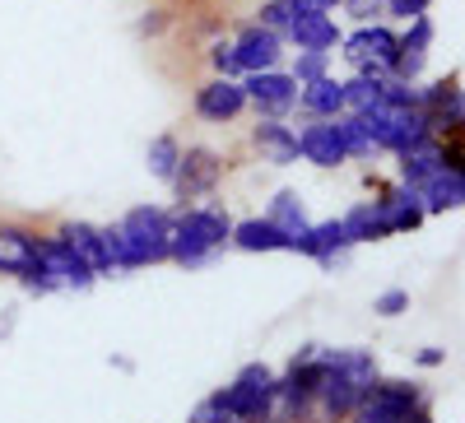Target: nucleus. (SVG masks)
<instances>
[{
  "instance_id": "obj_1",
  "label": "nucleus",
  "mask_w": 465,
  "mask_h": 423,
  "mask_svg": "<svg viewBox=\"0 0 465 423\" xmlns=\"http://www.w3.org/2000/svg\"><path fill=\"white\" fill-rule=\"evenodd\" d=\"M377 359L368 349H322L312 344V418L335 423L349 418L354 405L372 391Z\"/></svg>"
},
{
  "instance_id": "obj_2",
  "label": "nucleus",
  "mask_w": 465,
  "mask_h": 423,
  "mask_svg": "<svg viewBox=\"0 0 465 423\" xmlns=\"http://www.w3.org/2000/svg\"><path fill=\"white\" fill-rule=\"evenodd\" d=\"M168 233H173V214L159 205H135L116 223L103 228L107 256H112V275H131L144 265L168 261Z\"/></svg>"
},
{
  "instance_id": "obj_3",
  "label": "nucleus",
  "mask_w": 465,
  "mask_h": 423,
  "mask_svg": "<svg viewBox=\"0 0 465 423\" xmlns=\"http://www.w3.org/2000/svg\"><path fill=\"white\" fill-rule=\"evenodd\" d=\"M228 233H232V219L223 205H182L168 233V261L186 265V271H201L228 247Z\"/></svg>"
},
{
  "instance_id": "obj_4",
  "label": "nucleus",
  "mask_w": 465,
  "mask_h": 423,
  "mask_svg": "<svg viewBox=\"0 0 465 423\" xmlns=\"http://www.w3.org/2000/svg\"><path fill=\"white\" fill-rule=\"evenodd\" d=\"M94 284H98V275L89 271V265L56 233H43V242H37V265L28 271L24 289H33V293H84Z\"/></svg>"
},
{
  "instance_id": "obj_5",
  "label": "nucleus",
  "mask_w": 465,
  "mask_h": 423,
  "mask_svg": "<svg viewBox=\"0 0 465 423\" xmlns=\"http://www.w3.org/2000/svg\"><path fill=\"white\" fill-rule=\"evenodd\" d=\"M363 117H368V126H372L377 153H401V149H410L414 140L433 135V122L423 117L419 103H381V107L363 112Z\"/></svg>"
},
{
  "instance_id": "obj_6",
  "label": "nucleus",
  "mask_w": 465,
  "mask_h": 423,
  "mask_svg": "<svg viewBox=\"0 0 465 423\" xmlns=\"http://www.w3.org/2000/svg\"><path fill=\"white\" fill-rule=\"evenodd\" d=\"M396 43H401V33L391 24H359L354 33H340V56L354 65V74H391L396 65Z\"/></svg>"
},
{
  "instance_id": "obj_7",
  "label": "nucleus",
  "mask_w": 465,
  "mask_h": 423,
  "mask_svg": "<svg viewBox=\"0 0 465 423\" xmlns=\"http://www.w3.org/2000/svg\"><path fill=\"white\" fill-rule=\"evenodd\" d=\"M219 182H223V153L219 149H210V144H191V149H182V159H177V172H173V196L186 205H196V201H210L214 191H219Z\"/></svg>"
},
{
  "instance_id": "obj_8",
  "label": "nucleus",
  "mask_w": 465,
  "mask_h": 423,
  "mask_svg": "<svg viewBox=\"0 0 465 423\" xmlns=\"http://www.w3.org/2000/svg\"><path fill=\"white\" fill-rule=\"evenodd\" d=\"M410 414H419V387L410 381H372V391L354 405V423H405Z\"/></svg>"
},
{
  "instance_id": "obj_9",
  "label": "nucleus",
  "mask_w": 465,
  "mask_h": 423,
  "mask_svg": "<svg viewBox=\"0 0 465 423\" xmlns=\"http://www.w3.org/2000/svg\"><path fill=\"white\" fill-rule=\"evenodd\" d=\"M247 107H256V117H289L298 107V80L289 70H256L242 74Z\"/></svg>"
},
{
  "instance_id": "obj_10",
  "label": "nucleus",
  "mask_w": 465,
  "mask_h": 423,
  "mask_svg": "<svg viewBox=\"0 0 465 423\" xmlns=\"http://www.w3.org/2000/svg\"><path fill=\"white\" fill-rule=\"evenodd\" d=\"M275 372H270L265 363H247L238 377L223 387V396H228V405L238 409L247 423H261L265 418V409H270V400H275Z\"/></svg>"
},
{
  "instance_id": "obj_11",
  "label": "nucleus",
  "mask_w": 465,
  "mask_h": 423,
  "mask_svg": "<svg viewBox=\"0 0 465 423\" xmlns=\"http://www.w3.org/2000/svg\"><path fill=\"white\" fill-rule=\"evenodd\" d=\"M247 112V93L242 80H228V74H210V80L196 89V117L205 126H228Z\"/></svg>"
},
{
  "instance_id": "obj_12",
  "label": "nucleus",
  "mask_w": 465,
  "mask_h": 423,
  "mask_svg": "<svg viewBox=\"0 0 465 423\" xmlns=\"http://www.w3.org/2000/svg\"><path fill=\"white\" fill-rule=\"evenodd\" d=\"M401 159V186H423L442 163H460V149H451L447 153V144H442V135H423V140H414L410 149H401L396 153Z\"/></svg>"
},
{
  "instance_id": "obj_13",
  "label": "nucleus",
  "mask_w": 465,
  "mask_h": 423,
  "mask_svg": "<svg viewBox=\"0 0 465 423\" xmlns=\"http://www.w3.org/2000/svg\"><path fill=\"white\" fill-rule=\"evenodd\" d=\"M232 56H238V70H242V74L280 70V61H284V37L270 33V28H261V24H247L238 37H232Z\"/></svg>"
},
{
  "instance_id": "obj_14",
  "label": "nucleus",
  "mask_w": 465,
  "mask_h": 423,
  "mask_svg": "<svg viewBox=\"0 0 465 423\" xmlns=\"http://www.w3.org/2000/svg\"><path fill=\"white\" fill-rule=\"evenodd\" d=\"M429 219L419 205V196L410 186H386L381 196H377V228H381V238H401V233H414V228Z\"/></svg>"
},
{
  "instance_id": "obj_15",
  "label": "nucleus",
  "mask_w": 465,
  "mask_h": 423,
  "mask_svg": "<svg viewBox=\"0 0 465 423\" xmlns=\"http://www.w3.org/2000/svg\"><path fill=\"white\" fill-rule=\"evenodd\" d=\"M298 159L312 163V168H344L349 163V149H344V135L335 122H307L298 131Z\"/></svg>"
},
{
  "instance_id": "obj_16",
  "label": "nucleus",
  "mask_w": 465,
  "mask_h": 423,
  "mask_svg": "<svg viewBox=\"0 0 465 423\" xmlns=\"http://www.w3.org/2000/svg\"><path fill=\"white\" fill-rule=\"evenodd\" d=\"M56 238H61L74 256H80L98 280H103V275H112V256H107L103 223H89V219H65V223H56Z\"/></svg>"
},
{
  "instance_id": "obj_17",
  "label": "nucleus",
  "mask_w": 465,
  "mask_h": 423,
  "mask_svg": "<svg viewBox=\"0 0 465 423\" xmlns=\"http://www.w3.org/2000/svg\"><path fill=\"white\" fill-rule=\"evenodd\" d=\"M284 43H293L298 52H335L340 47V24L331 10H293Z\"/></svg>"
},
{
  "instance_id": "obj_18",
  "label": "nucleus",
  "mask_w": 465,
  "mask_h": 423,
  "mask_svg": "<svg viewBox=\"0 0 465 423\" xmlns=\"http://www.w3.org/2000/svg\"><path fill=\"white\" fill-rule=\"evenodd\" d=\"M37 242H43V233H33L28 223H0V275L24 284L37 265Z\"/></svg>"
},
{
  "instance_id": "obj_19",
  "label": "nucleus",
  "mask_w": 465,
  "mask_h": 423,
  "mask_svg": "<svg viewBox=\"0 0 465 423\" xmlns=\"http://www.w3.org/2000/svg\"><path fill=\"white\" fill-rule=\"evenodd\" d=\"M414 196L423 205V214H451L465 205V168L460 163H442L423 186H414Z\"/></svg>"
},
{
  "instance_id": "obj_20",
  "label": "nucleus",
  "mask_w": 465,
  "mask_h": 423,
  "mask_svg": "<svg viewBox=\"0 0 465 423\" xmlns=\"http://www.w3.org/2000/svg\"><path fill=\"white\" fill-rule=\"evenodd\" d=\"M429 47H433V19H429V15H419V19H410V28L401 33V43H396V65H391V74H401V80L419 84V74H423V61H429Z\"/></svg>"
},
{
  "instance_id": "obj_21",
  "label": "nucleus",
  "mask_w": 465,
  "mask_h": 423,
  "mask_svg": "<svg viewBox=\"0 0 465 423\" xmlns=\"http://www.w3.org/2000/svg\"><path fill=\"white\" fill-rule=\"evenodd\" d=\"M289 251L312 256V261H322V265H340V261H344V251H349V238H344L340 219H322V223H307L302 233L293 238V247H289Z\"/></svg>"
},
{
  "instance_id": "obj_22",
  "label": "nucleus",
  "mask_w": 465,
  "mask_h": 423,
  "mask_svg": "<svg viewBox=\"0 0 465 423\" xmlns=\"http://www.w3.org/2000/svg\"><path fill=\"white\" fill-rule=\"evenodd\" d=\"M252 144L261 149V159L275 163V168L298 163V131L284 117H261V126L252 131Z\"/></svg>"
},
{
  "instance_id": "obj_23",
  "label": "nucleus",
  "mask_w": 465,
  "mask_h": 423,
  "mask_svg": "<svg viewBox=\"0 0 465 423\" xmlns=\"http://www.w3.org/2000/svg\"><path fill=\"white\" fill-rule=\"evenodd\" d=\"M298 112L307 122H335L344 112V80H335V74H322V80L302 84L298 89Z\"/></svg>"
},
{
  "instance_id": "obj_24",
  "label": "nucleus",
  "mask_w": 465,
  "mask_h": 423,
  "mask_svg": "<svg viewBox=\"0 0 465 423\" xmlns=\"http://www.w3.org/2000/svg\"><path fill=\"white\" fill-rule=\"evenodd\" d=\"M228 242L238 251H289V233H280L265 214L261 219H238L232 233H228Z\"/></svg>"
},
{
  "instance_id": "obj_25",
  "label": "nucleus",
  "mask_w": 465,
  "mask_h": 423,
  "mask_svg": "<svg viewBox=\"0 0 465 423\" xmlns=\"http://www.w3.org/2000/svg\"><path fill=\"white\" fill-rule=\"evenodd\" d=\"M265 219H270V223H275V228H280V233H289V247H293V238L302 233V228H307V223H312V219H307V205H302V196H298V191H280V196H275V201H270V210H265Z\"/></svg>"
},
{
  "instance_id": "obj_26",
  "label": "nucleus",
  "mask_w": 465,
  "mask_h": 423,
  "mask_svg": "<svg viewBox=\"0 0 465 423\" xmlns=\"http://www.w3.org/2000/svg\"><path fill=\"white\" fill-rule=\"evenodd\" d=\"M335 126H340V135H344L349 159H372V153H377V144H372V126H368L363 112H340Z\"/></svg>"
},
{
  "instance_id": "obj_27",
  "label": "nucleus",
  "mask_w": 465,
  "mask_h": 423,
  "mask_svg": "<svg viewBox=\"0 0 465 423\" xmlns=\"http://www.w3.org/2000/svg\"><path fill=\"white\" fill-rule=\"evenodd\" d=\"M177 159H182V140L177 135H153L149 149H144V168H149V177H159V182H173Z\"/></svg>"
},
{
  "instance_id": "obj_28",
  "label": "nucleus",
  "mask_w": 465,
  "mask_h": 423,
  "mask_svg": "<svg viewBox=\"0 0 465 423\" xmlns=\"http://www.w3.org/2000/svg\"><path fill=\"white\" fill-rule=\"evenodd\" d=\"M340 228H344L349 247H359V242H377V238H381V228H377V201H359L349 214H340Z\"/></svg>"
},
{
  "instance_id": "obj_29",
  "label": "nucleus",
  "mask_w": 465,
  "mask_h": 423,
  "mask_svg": "<svg viewBox=\"0 0 465 423\" xmlns=\"http://www.w3.org/2000/svg\"><path fill=\"white\" fill-rule=\"evenodd\" d=\"M186 423H247V418L228 405V396H223V391H214V396H205L196 409H191V418H186Z\"/></svg>"
},
{
  "instance_id": "obj_30",
  "label": "nucleus",
  "mask_w": 465,
  "mask_h": 423,
  "mask_svg": "<svg viewBox=\"0 0 465 423\" xmlns=\"http://www.w3.org/2000/svg\"><path fill=\"white\" fill-rule=\"evenodd\" d=\"M289 74L298 80V89H302V84H312V80H322V74H331V52H298Z\"/></svg>"
},
{
  "instance_id": "obj_31",
  "label": "nucleus",
  "mask_w": 465,
  "mask_h": 423,
  "mask_svg": "<svg viewBox=\"0 0 465 423\" xmlns=\"http://www.w3.org/2000/svg\"><path fill=\"white\" fill-rule=\"evenodd\" d=\"M256 15H261V19H256L261 28H270V33L284 37V33H289V19H293V5H289V0H265Z\"/></svg>"
},
{
  "instance_id": "obj_32",
  "label": "nucleus",
  "mask_w": 465,
  "mask_h": 423,
  "mask_svg": "<svg viewBox=\"0 0 465 423\" xmlns=\"http://www.w3.org/2000/svg\"><path fill=\"white\" fill-rule=\"evenodd\" d=\"M429 10H433V0H381V15H391V19H401V24L429 15Z\"/></svg>"
},
{
  "instance_id": "obj_33",
  "label": "nucleus",
  "mask_w": 465,
  "mask_h": 423,
  "mask_svg": "<svg viewBox=\"0 0 465 423\" xmlns=\"http://www.w3.org/2000/svg\"><path fill=\"white\" fill-rule=\"evenodd\" d=\"M210 65H214V74H228V80H242L238 56H232V43H214V47H210Z\"/></svg>"
},
{
  "instance_id": "obj_34",
  "label": "nucleus",
  "mask_w": 465,
  "mask_h": 423,
  "mask_svg": "<svg viewBox=\"0 0 465 423\" xmlns=\"http://www.w3.org/2000/svg\"><path fill=\"white\" fill-rule=\"evenodd\" d=\"M372 312H381V317H401V312H410V293H405V289H386V293H377Z\"/></svg>"
},
{
  "instance_id": "obj_35",
  "label": "nucleus",
  "mask_w": 465,
  "mask_h": 423,
  "mask_svg": "<svg viewBox=\"0 0 465 423\" xmlns=\"http://www.w3.org/2000/svg\"><path fill=\"white\" fill-rule=\"evenodd\" d=\"M344 10L354 15L359 24H368L372 15H381V0H344Z\"/></svg>"
},
{
  "instance_id": "obj_36",
  "label": "nucleus",
  "mask_w": 465,
  "mask_h": 423,
  "mask_svg": "<svg viewBox=\"0 0 465 423\" xmlns=\"http://www.w3.org/2000/svg\"><path fill=\"white\" fill-rule=\"evenodd\" d=\"M289 5H293V10H335L340 0H289Z\"/></svg>"
},
{
  "instance_id": "obj_37",
  "label": "nucleus",
  "mask_w": 465,
  "mask_h": 423,
  "mask_svg": "<svg viewBox=\"0 0 465 423\" xmlns=\"http://www.w3.org/2000/svg\"><path fill=\"white\" fill-rule=\"evenodd\" d=\"M419 363H429V368H433V363H442V349H423V354H419Z\"/></svg>"
},
{
  "instance_id": "obj_38",
  "label": "nucleus",
  "mask_w": 465,
  "mask_h": 423,
  "mask_svg": "<svg viewBox=\"0 0 465 423\" xmlns=\"http://www.w3.org/2000/svg\"><path fill=\"white\" fill-rule=\"evenodd\" d=\"M405 423H433V418H429V414H410Z\"/></svg>"
},
{
  "instance_id": "obj_39",
  "label": "nucleus",
  "mask_w": 465,
  "mask_h": 423,
  "mask_svg": "<svg viewBox=\"0 0 465 423\" xmlns=\"http://www.w3.org/2000/svg\"><path fill=\"white\" fill-rule=\"evenodd\" d=\"M340 5H344V0H340Z\"/></svg>"
}]
</instances>
